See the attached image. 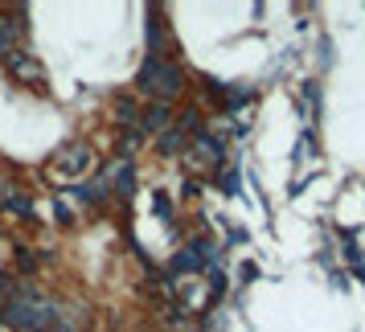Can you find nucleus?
<instances>
[{
    "mask_svg": "<svg viewBox=\"0 0 365 332\" xmlns=\"http://www.w3.org/2000/svg\"><path fill=\"white\" fill-rule=\"evenodd\" d=\"M181 148H185V132H177V128H168V132L160 135V152H165V156H177Z\"/></svg>",
    "mask_w": 365,
    "mask_h": 332,
    "instance_id": "nucleus-11",
    "label": "nucleus"
},
{
    "mask_svg": "<svg viewBox=\"0 0 365 332\" xmlns=\"http://www.w3.org/2000/svg\"><path fill=\"white\" fill-rule=\"evenodd\" d=\"M140 144H144V135L140 132H123L119 135V160H132L135 152H140Z\"/></svg>",
    "mask_w": 365,
    "mask_h": 332,
    "instance_id": "nucleus-10",
    "label": "nucleus"
},
{
    "mask_svg": "<svg viewBox=\"0 0 365 332\" xmlns=\"http://www.w3.org/2000/svg\"><path fill=\"white\" fill-rule=\"evenodd\" d=\"M103 181H107V189H115L119 197H132L135 193V168L132 160H115V165L103 168Z\"/></svg>",
    "mask_w": 365,
    "mask_h": 332,
    "instance_id": "nucleus-4",
    "label": "nucleus"
},
{
    "mask_svg": "<svg viewBox=\"0 0 365 332\" xmlns=\"http://www.w3.org/2000/svg\"><path fill=\"white\" fill-rule=\"evenodd\" d=\"M21 29H25V25H13V21L0 17V58H9V53H13V37H17Z\"/></svg>",
    "mask_w": 365,
    "mask_h": 332,
    "instance_id": "nucleus-9",
    "label": "nucleus"
},
{
    "mask_svg": "<svg viewBox=\"0 0 365 332\" xmlns=\"http://www.w3.org/2000/svg\"><path fill=\"white\" fill-rule=\"evenodd\" d=\"M222 189H226V193H238V168H226V172H222Z\"/></svg>",
    "mask_w": 365,
    "mask_h": 332,
    "instance_id": "nucleus-14",
    "label": "nucleus"
},
{
    "mask_svg": "<svg viewBox=\"0 0 365 332\" xmlns=\"http://www.w3.org/2000/svg\"><path fill=\"white\" fill-rule=\"evenodd\" d=\"M140 123L148 128V132H168V123H173V111H168V103H152L148 111H140Z\"/></svg>",
    "mask_w": 365,
    "mask_h": 332,
    "instance_id": "nucleus-6",
    "label": "nucleus"
},
{
    "mask_svg": "<svg viewBox=\"0 0 365 332\" xmlns=\"http://www.w3.org/2000/svg\"><path fill=\"white\" fill-rule=\"evenodd\" d=\"M86 165H91V148H86V144H70V148H62L53 156V168L66 172V177H78Z\"/></svg>",
    "mask_w": 365,
    "mask_h": 332,
    "instance_id": "nucleus-5",
    "label": "nucleus"
},
{
    "mask_svg": "<svg viewBox=\"0 0 365 332\" xmlns=\"http://www.w3.org/2000/svg\"><path fill=\"white\" fill-rule=\"evenodd\" d=\"M115 123L128 132L132 123H140V107H135V99L132 95H123V99H115Z\"/></svg>",
    "mask_w": 365,
    "mask_h": 332,
    "instance_id": "nucleus-7",
    "label": "nucleus"
},
{
    "mask_svg": "<svg viewBox=\"0 0 365 332\" xmlns=\"http://www.w3.org/2000/svg\"><path fill=\"white\" fill-rule=\"evenodd\" d=\"M0 332H9V328H0Z\"/></svg>",
    "mask_w": 365,
    "mask_h": 332,
    "instance_id": "nucleus-15",
    "label": "nucleus"
},
{
    "mask_svg": "<svg viewBox=\"0 0 365 332\" xmlns=\"http://www.w3.org/2000/svg\"><path fill=\"white\" fill-rule=\"evenodd\" d=\"M173 271H177V275H189V271H201V254H197L193 247H185L181 254L173 259Z\"/></svg>",
    "mask_w": 365,
    "mask_h": 332,
    "instance_id": "nucleus-8",
    "label": "nucleus"
},
{
    "mask_svg": "<svg viewBox=\"0 0 365 332\" xmlns=\"http://www.w3.org/2000/svg\"><path fill=\"white\" fill-rule=\"evenodd\" d=\"M197 128V111H185L181 119H177V132H193Z\"/></svg>",
    "mask_w": 365,
    "mask_h": 332,
    "instance_id": "nucleus-13",
    "label": "nucleus"
},
{
    "mask_svg": "<svg viewBox=\"0 0 365 332\" xmlns=\"http://www.w3.org/2000/svg\"><path fill=\"white\" fill-rule=\"evenodd\" d=\"M152 205H156V214H160V217H173V201H168L165 193H156V197H152Z\"/></svg>",
    "mask_w": 365,
    "mask_h": 332,
    "instance_id": "nucleus-12",
    "label": "nucleus"
},
{
    "mask_svg": "<svg viewBox=\"0 0 365 332\" xmlns=\"http://www.w3.org/2000/svg\"><path fill=\"white\" fill-rule=\"evenodd\" d=\"M222 160H226V152H222V144H217L214 135H193V144H189V165L197 168V172H214Z\"/></svg>",
    "mask_w": 365,
    "mask_h": 332,
    "instance_id": "nucleus-2",
    "label": "nucleus"
},
{
    "mask_svg": "<svg viewBox=\"0 0 365 332\" xmlns=\"http://www.w3.org/2000/svg\"><path fill=\"white\" fill-rule=\"evenodd\" d=\"M135 86H140L144 95H152L156 103H168L185 90V74L173 66V62H165V58H148L144 66L135 70Z\"/></svg>",
    "mask_w": 365,
    "mask_h": 332,
    "instance_id": "nucleus-1",
    "label": "nucleus"
},
{
    "mask_svg": "<svg viewBox=\"0 0 365 332\" xmlns=\"http://www.w3.org/2000/svg\"><path fill=\"white\" fill-rule=\"evenodd\" d=\"M4 66H9V74L21 78V83H41V78H46L41 62H37L34 53H25V50H13L9 58H4Z\"/></svg>",
    "mask_w": 365,
    "mask_h": 332,
    "instance_id": "nucleus-3",
    "label": "nucleus"
}]
</instances>
